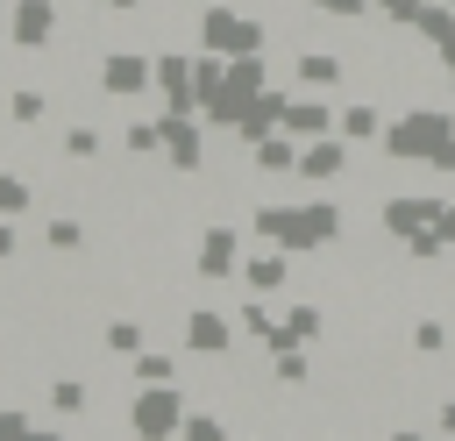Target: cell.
I'll list each match as a JSON object with an SVG mask.
<instances>
[{"label": "cell", "instance_id": "cell-17", "mask_svg": "<svg viewBox=\"0 0 455 441\" xmlns=\"http://www.w3.org/2000/svg\"><path fill=\"white\" fill-rule=\"evenodd\" d=\"M341 135L348 142H384V114L370 100H355V107H341Z\"/></svg>", "mask_w": 455, "mask_h": 441}, {"label": "cell", "instance_id": "cell-24", "mask_svg": "<svg viewBox=\"0 0 455 441\" xmlns=\"http://www.w3.org/2000/svg\"><path fill=\"white\" fill-rule=\"evenodd\" d=\"M43 242H50V249H78V242H85V228H78L71 213H57V220L43 228Z\"/></svg>", "mask_w": 455, "mask_h": 441}, {"label": "cell", "instance_id": "cell-22", "mask_svg": "<svg viewBox=\"0 0 455 441\" xmlns=\"http://www.w3.org/2000/svg\"><path fill=\"white\" fill-rule=\"evenodd\" d=\"M28 199H36V192H28V178H14V171H0V213L14 220V213H28Z\"/></svg>", "mask_w": 455, "mask_h": 441}, {"label": "cell", "instance_id": "cell-21", "mask_svg": "<svg viewBox=\"0 0 455 441\" xmlns=\"http://www.w3.org/2000/svg\"><path fill=\"white\" fill-rule=\"evenodd\" d=\"M107 349L114 356H142V320H107Z\"/></svg>", "mask_w": 455, "mask_h": 441}, {"label": "cell", "instance_id": "cell-10", "mask_svg": "<svg viewBox=\"0 0 455 441\" xmlns=\"http://www.w3.org/2000/svg\"><path fill=\"white\" fill-rule=\"evenodd\" d=\"M299 178H348V135H313L299 149Z\"/></svg>", "mask_w": 455, "mask_h": 441}, {"label": "cell", "instance_id": "cell-33", "mask_svg": "<svg viewBox=\"0 0 455 441\" xmlns=\"http://www.w3.org/2000/svg\"><path fill=\"white\" fill-rule=\"evenodd\" d=\"M0 434H28V413L21 405H0Z\"/></svg>", "mask_w": 455, "mask_h": 441}, {"label": "cell", "instance_id": "cell-12", "mask_svg": "<svg viewBox=\"0 0 455 441\" xmlns=\"http://www.w3.org/2000/svg\"><path fill=\"white\" fill-rule=\"evenodd\" d=\"M434 213H441V199H384V228L398 242H412L419 228H434Z\"/></svg>", "mask_w": 455, "mask_h": 441}, {"label": "cell", "instance_id": "cell-7", "mask_svg": "<svg viewBox=\"0 0 455 441\" xmlns=\"http://www.w3.org/2000/svg\"><path fill=\"white\" fill-rule=\"evenodd\" d=\"M156 92H164V107H192V114H199V57L164 50V57H156Z\"/></svg>", "mask_w": 455, "mask_h": 441}, {"label": "cell", "instance_id": "cell-14", "mask_svg": "<svg viewBox=\"0 0 455 441\" xmlns=\"http://www.w3.org/2000/svg\"><path fill=\"white\" fill-rule=\"evenodd\" d=\"M299 85H306V92H334V85H341V57H334V50H306V57H299Z\"/></svg>", "mask_w": 455, "mask_h": 441}, {"label": "cell", "instance_id": "cell-26", "mask_svg": "<svg viewBox=\"0 0 455 441\" xmlns=\"http://www.w3.org/2000/svg\"><path fill=\"white\" fill-rule=\"evenodd\" d=\"M50 405H57V413H85V384H78V377H57V384H50Z\"/></svg>", "mask_w": 455, "mask_h": 441}, {"label": "cell", "instance_id": "cell-13", "mask_svg": "<svg viewBox=\"0 0 455 441\" xmlns=\"http://www.w3.org/2000/svg\"><path fill=\"white\" fill-rule=\"evenodd\" d=\"M327 128H341V121H334V114L320 107V100H291V107H284V135L313 142V135H327Z\"/></svg>", "mask_w": 455, "mask_h": 441}, {"label": "cell", "instance_id": "cell-20", "mask_svg": "<svg viewBox=\"0 0 455 441\" xmlns=\"http://www.w3.org/2000/svg\"><path fill=\"white\" fill-rule=\"evenodd\" d=\"M270 370H277V384H306V341H284V349H270Z\"/></svg>", "mask_w": 455, "mask_h": 441}, {"label": "cell", "instance_id": "cell-11", "mask_svg": "<svg viewBox=\"0 0 455 441\" xmlns=\"http://www.w3.org/2000/svg\"><path fill=\"white\" fill-rule=\"evenodd\" d=\"M242 270V235L235 228H206L199 235V277H235Z\"/></svg>", "mask_w": 455, "mask_h": 441}, {"label": "cell", "instance_id": "cell-6", "mask_svg": "<svg viewBox=\"0 0 455 441\" xmlns=\"http://www.w3.org/2000/svg\"><path fill=\"white\" fill-rule=\"evenodd\" d=\"M100 85H107L114 100L149 92V85H156V57H142V50H114V57H100Z\"/></svg>", "mask_w": 455, "mask_h": 441}, {"label": "cell", "instance_id": "cell-38", "mask_svg": "<svg viewBox=\"0 0 455 441\" xmlns=\"http://www.w3.org/2000/svg\"><path fill=\"white\" fill-rule=\"evenodd\" d=\"M92 7H107V14H135L142 0H92Z\"/></svg>", "mask_w": 455, "mask_h": 441}, {"label": "cell", "instance_id": "cell-16", "mask_svg": "<svg viewBox=\"0 0 455 441\" xmlns=\"http://www.w3.org/2000/svg\"><path fill=\"white\" fill-rule=\"evenodd\" d=\"M242 277H249V292H263V299H270V292H277V285L291 277V249H270V256H256V263H249Z\"/></svg>", "mask_w": 455, "mask_h": 441}, {"label": "cell", "instance_id": "cell-35", "mask_svg": "<svg viewBox=\"0 0 455 441\" xmlns=\"http://www.w3.org/2000/svg\"><path fill=\"white\" fill-rule=\"evenodd\" d=\"M434 171H455V135H448V142L434 149Z\"/></svg>", "mask_w": 455, "mask_h": 441}, {"label": "cell", "instance_id": "cell-3", "mask_svg": "<svg viewBox=\"0 0 455 441\" xmlns=\"http://www.w3.org/2000/svg\"><path fill=\"white\" fill-rule=\"evenodd\" d=\"M128 427H135L142 441H171V434H185V391H178V384H142L135 405H128Z\"/></svg>", "mask_w": 455, "mask_h": 441}, {"label": "cell", "instance_id": "cell-4", "mask_svg": "<svg viewBox=\"0 0 455 441\" xmlns=\"http://www.w3.org/2000/svg\"><path fill=\"white\" fill-rule=\"evenodd\" d=\"M199 43L220 50V57H249V50H263V21L242 14V7H206L199 14Z\"/></svg>", "mask_w": 455, "mask_h": 441}, {"label": "cell", "instance_id": "cell-40", "mask_svg": "<svg viewBox=\"0 0 455 441\" xmlns=\"http://www.w3.org/2000/svg\"><path fill=\"white\" fill-rule=\"evenodd\" d=\"M7 14H14V0H0V21H7Z\"/></svg>", "mask_w": 455, "mask_h": 441}, {"label": "cell", "instance_id": "cell-36", "mask_svg": "<svg viewBox=\"0 0 455 441\" xmlns=\"http://www.w3.org/2000/svg\"><path fill=\"white\" fill-rule=\"evenodd\" d=\"M7 256H14V220L0 213V263H7Z\"/></svg>", "mask_w": 455, "mask_h": 441}, {"label": "cell", "instance_id": "cell-29", "mask_svg": "<svg viewBox=\"0 0 455 441\" xmlns=\"http://www.w3.org/2000/svg\"><path fill=\"white\" fill-rule=\"evenodd\" d=\"M412 349H419V356H441V349H448V327H441V320H419V327H412Z\"/></svg>", "mask_w": 455, "mask_h": 441}, {"label": "cell", "instance_id": "cell-23", "mask_svg": "<svg viewBox=\"0 0 455 441\" xmlns=\"http://www.w3.org/2000/svg\"><path fill=\"white\" fill-rule=\"evenodd\" d=\"M7 114H14V121H21V128H36V121H43V114H50V100H43V92H28V85H21V92H14V100H7Z\"/></svg>", "mask_w": 455, "mask_h": 441}, {"label": "cell", "instance_id": "cell-9", "mask_svg": "<svg viewBox=\"0 0 455 441\" xmlns=\"http://www.w3.org/2000/svg\"><path fill=\"white\" fill-rule=\"evenodd\" d=\"M235 327H242V320L199 306V313H185V349H192V356H228V349H235Z\"/></svg>", "mask_w": 455, "mask_h": 441}, {"label": "cell", "instance_id": "cell-31", "mask_svg": "<svg viewBox=\"0 0 455 441\" xmlns=\"http://www.w3.org/2000/svg\"><path fill=\"white\" fill-rule=\"evenodd\" d=\"M313 7H320V14H334V21H355V14H370L377 0H313Z\"/></svg>", "mask_w": 455, "mask_h": 441}, {"label": "cell", "instance_id": "cell-2", "mask_svg": "<svg viewBox=\"0 0 455 441\" xmlns=\"http://www.w3.org/2000/svg\"><path fill=\"white\" fill-rule=\"evenodd\" d=\"M448 135H455V121H448L441 107H412L405 121H391V128H384V149H391V156H405V164H434V149H441Z\"/></svg>", "mask_w": 455, "mask_h": 441}, {"label": "cell", "instance_id": "cell-25", "mask_svg": "<svg viewBox=\"0 0 455 441\" xmlns=\"http://www.w3.org/2000/svg\"><path fill=\"white\" fill-rule=\"evenodd\" d=\"M405 256H412V263H434V256H448V242H441V228H419V235L405 242Z\"/></svg>", "mask_w": 455, "mask_h": 441}, {"label": "cell", "instance_id": "cell-34", "mask_svg": "<svg viewBox=\"0 0 455 441\" xmlns=\"http://www.w3.org/2000/svg\"><path fill=\"white\" fill-rule=\"evenodd\" d=\"M434 228H441V242L455 249V206H448V199H441V213H434Z\"/></svg>", "mask_w": 455, "mask_h": 441}, {"label": "cell", "instance_id": "cell-30", "mask_svg": "<svg viewBox=\"0 0 455 441\" xmlns=\"http://www.w3.org/2000/svg\"><path fill=\"white\" fill-rule=\"evenodd\" d=\"M377 7H384V14H391V21H405V28H412V21H419V14H427V7H434V0H377Z\"/></svg>", "mask_w": 455, "mask_h": 441}, {"label": "cell", "instance_id": "cell-28", "mask_svg": "<svg viewBox=\"0 0 455 441\" xmlns=\"http://www.w3.org/2000/svg\"><path fill=\"white\" fill-rule=\"evenodd\" d=\"M284 327H291L299 341H313V334H320V306H284Z\"/></svg>", "mask_w": 455, "mask_h": 441}, {"label": "cell", "instance_id": "cell-27", "mask_svg": "<svg viewBox=\"0 0 455 441\" xmlns=\"http://www.w3.org/2000/svg\"><path fill=\"white\" fill-rule=\"evenodd\" d=\"M64 156H100V128H64Z\"/></svg>", "mask_w": 455, "mask_h": 441}, {"label": "cell", "instance_id": "cell-32", "mask_svg": "<svg viewBox=\"0 0 455 441\" xmlns=\"http://www.w3.org/2000/svg\"><path fill=\"white\" fill-rule=\"evenodd\" d=\"M220 434H228L220 420H192V413H185V441H220Z\"/></svg>", "mask_w": 455, "mask_h": 441}, {"label": "cell", "instance_id": "cell-5", "mask_svg": "<svg viewBox=\"0 0 455 441\" xmlns=\"http://www.w3.org/2000/svg\"><path fill=\"white\" fill-rule=\"evenodd\" d=\"M156 121H164V156H171V171H178V178H199V164H206V135H199V121H206V114H192V107H164Z\"/></svg>", "mask_w": 455, "mask_h": 441}, {"label": "cell", "instance_id": "cell-18", "mask_svg": "<svg viewBox=\"0 0 455 441\" xmlns=\"http://www.w3.org/2000/svg\"><path fill=\"white\" fill-rule=\"evenodd\" d=\"M412 28H419V43L448 50V43H455V0H434V7H427V14L412 21Z\"/></svg>", "mask_w": 455, "mask_h": 441}, {"label": "cell", "instance_id": "cell-39", "mask_svg": "<svg viewBox=\"0 0 455 441\" xmlns=\"http://www.w3.org/2000/svg\"><path fill=\"white\" fill-rule=\"evenodd\" d=\"M441 71H448V85H455V43H448V50H441Z\"/></svg>", "mask_w": 455, "mask_h": 441}, {"label": "cell", "instance_id": "cell-1", "mask_svg": "<svg viewBox=\"0 0 455 441\" xmlns=\"http://www.w3.org/2000/svg\"><path fill=\"white\" fill-rule=\"evenodd\" d=\"M256 235H263L270 249L306 256V249H327V242L341 235V206H334V199H306V206H256Z\"/></svg>", "mask_w": 455, "mask_h": 441}, {"label": "cell", "instance_id": "cell-19", "mask_svg": "<svg viewBox=\"0 0 455 441\" xmlns=\"http://www.w3.org/2000/svg\"><path fill=\"white\" fill-rule=\"evenodd\" d=\"M135 384H178V356L142 349V356H135Z\"/></svg>", "mask_w": 455, "mask_h": 441}, {"label": "cell", "instance_id": "cell-37", "mask_svg": "<svg viewBox=\"0 0 455 441\" xmlns=\"http://www.w3.org/2000/svg\"><path fill=\"white\" fill-rule=\"evenodd\" d=\"M434 427H441V434H455V398H448V405L434 413Z\"/></svg>", "mask_w": 455, "mask_h": 441}, {"label": "cell", "instance_id": "cell-15", "mask_svg": "<svg viewBox=\"0 0 455 441\" xmlns=\"http://www.w3.org/2000/svg\"><path fill=\"white\" fill-rule=\"evenodd\" d=\"M256 171H263V178L299 171V135H284V128H277V135H263V142H256Z\"/></svg>", "mask_w": 455, "mask_h": 441}, {"label": "cell", "instance_id": "cell-8", "mask_svg": "<svg viewBox=\"0 0 455 441\" xmlns=\"http://www.w3.org/2000/svg\"><path fill=\"white\" fill-rule=\"evenodd\" d=\"M7 36H14V50H43V43H57V0H14Z\"/></svg>", "mask_w": 455, "mask_h": 441}]
</instances>
